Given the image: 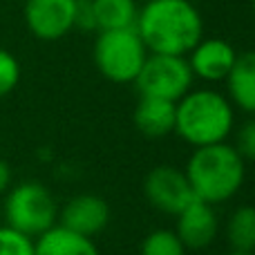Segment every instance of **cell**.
I'll use <instances>...</instances> for the list:
<instances>
[{"label": "cell", "instance_id": "8992f818", "mask_svg": "<svg viewBox=\"0 0 255 255\" xmlns=\"http://www.w3.org/2000/svg\"><path fill=\"white\" fill-rule=\"evenodd\" d=\"M193 70L186 56L148 54L139 76L134 79L141 97H157L177 103L193 88Z\"/></svg>", "mask_w": 255, "mask_h": 255}, {"label": "cell", "instance_id": "2e32d148", "mask_svg": "<svg viewBox=\"0 0 255 255\" xmlns=\"http://www.w3.org/2000/svg\"><path fill=\"white\" fill-rule=\"evenodd\" d=\"M226 235L233 247V251L240 253H253L255 251V208L253 206H240L229 217L226 224Z\"/></svg>", "mask_w": 255, "mask_h": 255}, {"label": "cell", "instance_id": "ffe728a7", "mask_svg": "<svg viewBox=\"0 0 255 255\" xmlns=\"http://www.w3.org/2000/svg\"><path fill=\"white\" fill-rule=\"evenodd\" d=\"M233 148L238 150L242 159H251V161H255V115L249 121H244L242 128L238 130Z\"/></svg>", "mask_w": 255, "mask_h": 255}, {"label": "cell", "instance_id": "7a4b0ae2", "mask_svg": "<svg viewBox=\"0 0 255 255\" xmlns=\"http://www.w3.org/2000/svg\"><path fill=\"white\" fill-rule=\"evenodd\" d=\"M233 124V103L215 90H190L175 103V132L195 148L222 143Z\"/></svg>", "mask_w": 255, "mask_h": 255}, {"label": "cell", "instance_id": "52a82bcc", "mask_svg": "<svg viewBox=\"0 0 255 255\" xmlns=\"http://www.w3.org/2000/svg\"><path fill=\"white\" fill-rule=\"evenodd\" d=\"M79 0H22V13L29 34L38 40H61L76 29Z\"/></svg>", "mask_w": 255, "mask_h": 255}, {"label": "cell", "instance_id": "4fadbf2b", "mask_svg": "<svg viewBox=\"0 0 255 255\" xmlns=\"http://www.w3.org/2000/svg\"><path fill=\"white\" fill-rule=\"evenodd\" d=\"M226 88L233 106L255 115V49L238 54L233 70L226 76Z\"/></svg>", "mask_w": 255, "mask_h": 255}, {"label": "cell", "instance_id": "9c48e42d", "mask_svg": "<svg viewBox=\"0 0 255 255\" xmlns=\"http://www.w3.org/2000/svg\"><path fill=\"white\" fill-rule=\"evenodd\" d=\"M238 52L235 47L224 38H202L193 49L188 52V61L193 76L208 83H220L226 81L229 72L233 70Z\"/></svg>", "mask_w": 255, "mask_h": 255}, {"label": "cell", "instance_id": "7402d4cb", "mask_svg": "<svg viewBox=\"0 0 255 255\" xmlns=\"http://www.w3.org/2000/svg\"><path fill=\"white\" fill-rule=\"evenodd\" d=\"M9 184H11V168H9L7 161L0 159V193H4L9 188Z\"/></svg>", "mask_w": 255, "mask_h": 255}, {"label": "cell", "instance_id": "7c38bea8", "mask_svg": "<svg viewBox=\"0 0 255 255\" xmlns=\"http://www.w3.org/2000/svg\"><path fill=\"white\" fill-rule=\"evenodd\" d=\"M134 126L150 139L175 132V103L157 97H141L134 108Z\"/></svg>", "mask_w": 255, "mask_h": 255}, {"label": "cell", "instance_id": "5bb4252c", "mask_svg": "<svg viewBox=\"0 0 255 255\" xmlns=\"http://www.w3.org/2000/svg\"><path fill=\"white\" fill-rule=\"evenodd\" d=\"M34 255H99L97 244L65 226H52L34 242Z\"/></svg>", "mask_w": 255, "mask_h": 255}, {"label": "cell", "instance_id": "277c9868", "mask_svg": "<svg viewBox=\"0 0 255 255\" xmlns=\"http://www.w3.org/2000/svg\"><path fill=\"white\" fill-rule=\"evenodd\" d=\"M148 54L134 27L99 31L92 49L97 70L112 83H134Z\"/></svg>", "mask_w": 255, "mask_h": 255}, {"label": "cell", "instance_id": "5b68a950", "mask_svg": "<svg viewBox=\"0 0 255 255\" xmlns=\"http://www.w3.org/2000/svg\"><path fill=\"white\" fill-rule=\"evenodd\" d=\"M56 202L52 193L38 181H22L9 190L4 199V220L7 226L25 233L29 238H38L52 226H56Z\"/></svg>", "mask_w": 255, "mask_h": 255}, {"label": "cell", "instance_id": "44dd1931", "mask_svg": "<svg viewBox=\"0 0 255 255\" xmlns=\"http://www.w3.org/2000/svg\"><path fill=\"white\" fill-rule=\"evenodd\" d=\"M74 27L83 31H97V16H94L92 0H79L76 2V22Z\"/></svg>", "mask_w": 255, "mask_h": 255}, {"label": "cell", "instance_id": "9a60e30c", "mask_svg": "<svg viewBox=\"0 0 255 255\" xmlns=\"http://www.w3.org/2000/svg\"><path fill=\"white\" fill-rule=\"evenodd\" d=\"M92 7L97 16V31L130 29L136 25V0H92Z\"/></svg>", "mask_w": 255, "mask_h": 255}, {"label": "cell", "instance_id": "cb8c5ba5", "mask_svg": "<svg viewBox=\"0 0 255 255\" xmlns=\"http://www.w3.org/2000/svg\"><path fill=\"white\" fill-rule=\"evenodd\" d=\"M251 7H253V16H255V0H251Z\"/></svg>", "mask_w": 255, "mask_h": 255}, {"label": "cell", "instance_id": "3957f363", "mask_svg": "<svg viewBox=\"0 0 255 255\" xmlns=\"http://www.w3.org/2000/svg\"><path fill=\"white\" fill-rule=\"evenodd\" d=\"M186 177L195 197L206 204L231 199L244 184V159L229 143H213L195 148L190 154Z\"/></svg>", "mask_w": 255, "mask_h": 255}, {"label": "cell", "instance_id": "8fae6325", "mask_svg": "<svg viewBox=\"0 0 255 255\" xmlns=\"http://www.w3.org/2000/svg\"><path fill=\"white\" fill-rule=\"evenodd\" d=\"M63 224L85 238H94L110 222V208L99 195H76L63 208Z\"/></svg>", "mask_w": 255, "mask_h": 255}, {"label": "cell", "instance_id": "ac0fdd59", "mask_svg": "<svg viewBox=\"0 0 255 255\" xmlns=\"http://www.w3.org/2000/svg\"><path fill=\"white\" fill-rule=\"evenodd\" d=\"M0 255H34V240L11 226H0Z\"/></svg>", "mask_w": 255, "mask_h": 255}, {"label": "cell", "instance_id": "d6986e66", "mask_svg": "<svg viewBox=\"0 0 255 255\" xmlns=\"http://www.w3.org/2000/svg\"><path fill=\"white\" fill-rule=\"evenodd\" d=\"M20 81V63L9 49L0 47V99L11 94Z\"/></svg>", "mask_w": 255, "mask_h": 255}, {"label": "cell", "instance_id": "ba28073f", "mask_svg": "<svg viewBox=\"0 0 255 255\" xmlns=\"http://www.w3.org/2000/svg\"><path fill=\"white\" fill-rule=\"evenodd\" d=\"M145 199L157 211L177 215L181 208H186L195 199V193L190 188V181L184 170L175 166H157L145 175L143 181Z\"/></svg>", "mask_w": 255, "mask_h": 255}, {"label": "cell", "instance_id": "603a6c76", "mask_svg": "<svg viewBox=\"0 0 255 255\" xmlns=\"http://www.w3.org/2000/svg\"><path fill=\"white\" fill-rule=\"evenodd\" d=\"M231 255H253V253H240V251H233Z\"/></svg>", "mask_w": 255, "mask_h": 255}, {"label": "cell", "instance_id": "30bf717a", "mask_svg": "<svg viewBox=\"0 0 255 255\" xmlns=\"http://www.w3.org/2000/svg\"><path fill=\"white\" fill-rule=\"evenodd\" d=\"M177 238L186 249H206L217 238V215L213 204L195 197L177 213Z\"/></svg>", "mask_w": 255, "mask_h": 255}, {"label": "cell", "instance_id": "6da1fadb", "mask_svg": "<svg viewBox=\"0 0 255 255\" xmlns=\"http://www.w3.org/2000/svg\"><path fill=\"white\" fill-rule=\"evenodd\" d=\"M134 29L150 54L188 56L204 38V18L190 0H145Z\"/></svg>", "mask_w": 255, "mask_h": 255}, {"label": "cell", "instance_id": "e0dca14e", "mask_svg": "<svg viewBox=\"0 0 255 255\" xmlns=\"http://www.w3.org/2000/svg\"><path fill=\"white\" fill-rule=\"evenodd\" d=\"M186 247L175 231H152L141 244V255H184Z\"/></svg>", "mask_w": 255, "mask_h": 255}]
</instances>
